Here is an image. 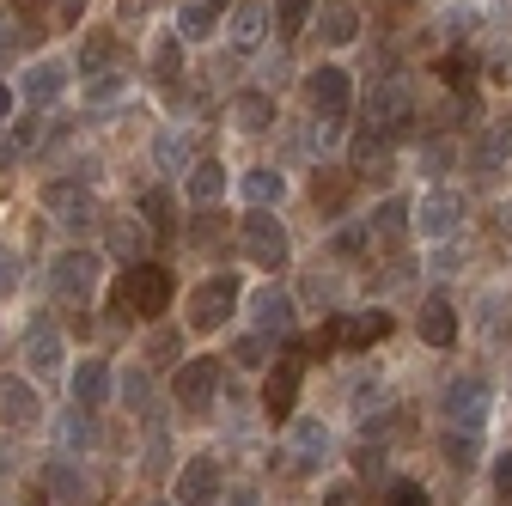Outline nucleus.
<instances>
[{
    "label": "nucleus",
    "mask_w": 512,
    "mask_h": 506,
    "mask_svg": "<svg viewBox=\"0 0 512 506\" xmlns=\"http://www.w3.org/2000/svg\"><path fill=\"white\" fill-rule=\"evenodd\" d=\"M171 305V269L165 263H128L110 287V311L116 318H159V311Z\"/></svg>",
    "instance_id": "f257e3e1"
},
{
    "label": "nucleus",
    "mask_w": 512,
    "mask_h": 506,
    "mask_svg": "<svg viewBox=\"0 0 512 506\" xmlns=\"http://www.w3.org/2000/svg\"><path fill=\"white\" fill-rule=\"evenodd\" d=\"M238 250H244L256 269H281V263H293V238H287V226H281L269 208H250V214H244Z\"/></svg>",
    "instance_id": "f03ea898"
},
{
    "label": "nucleus",
    "mask_w": 512,
    "mask_h": 506,
    "mask_svg": "<svg viewBox=\"0 0 512 506\" xmlns=\"http://www.w3.org/2000/svg\"><path fill=\"white\" fill-rule=\"evenodd\" d=\"M439 409H445V427H452V433H482V421H488V385H482L476 372H458L452 385H445Z\"/></svg>",
    "instance_id": "7ed1b4c3"
},
{
    "label": "nucleus",
    "mask_w": 512,
    "mask_h": 506,
    "mask_svg": "<svg viewBox=\"0 0 512 506\" xmlns=\"http://www.w3.org/2000/svg\"><path fill=\"white\" fill-rule=\"evenodd\" d=\"M232 311H238V281L232 275H208L196 293H189V330L214 336V330H226Z\"/></svg>",
    "instance_id": "20e7f679"
},
{
    "label": "nucleus",
    "mask_w": 512,
    "mask_h": 506,
    "mask_svg": "<svg viewBox=\"0 0 512 506\" xmlns=\"http://www.w3.org/2000/svg\"><path fill=\"white\" fill-rule=\"evenodd\" d=\"M214 391H220V360L214 354H189V360H177V372H171V397H177V409H208L214 403Z\"/></svg>",
    "instance_id": "39448f33"
},
{
    "label": "nucleus",
    "mask_w": 512,
    "mask_h": 506,
    "mask_svg": "<svg viewBox=\"0 0 512 506\" xmlns=\"http://www.w3.org/2000/svg\"><path fill=\"white\" fill-rule=\"evenodd\" d=\"M43 208L68 226V232H86V226H98V202H92V189H80L74 177H55V183H43Z\"/></svg>",
    "instance_id": "423d86ee"
},
{
    "label": "nucleus",
    "mask_w": 512,
    "mask_h": 506,
    "mask_svg": "<svg viewBox=\"0 0 512 506\" xmlns=\"http://www.w3.org/2000/svg\"><path fill=\"white\" fill-rule=\"evenodd\" d=\"M305 98H311V110L317 116H348V104H354V86H348V68H336V61H317V68L305 74Z\"/></svg>",
    "instance_id": "0eeeda50"
},
{
    "label": "nucleus",
    "mask_w": 512,
    "mask_h": 506,
    "mask_svg": "<svg viewBox=\"0 0 512 506\" xmlns=\"http://www.w3.org/2000/svg\"><path fill=\"white\" fill-rule=\"evenodd\" d=\"M409 226H415L421 238H452V232L464 226V196H458V189H433V196H421V202L409 208Z\"/></svg>",
    "instance_id": "6e6552de"
},
{
    "label": "nucleus",
    "mask_w": 512,
    "mask_h": 506,
    "mask_svg": "<svg viewBox=\"0 0 512 506\" xmlns=\"http://www.w3.org/2000/svg\"><path fill=\"white\" fill-rule=\"evenodd\" d=\"M49 287H55V299H92V287H98V250H61V257L49 263Z\"/></svg>",
    "instance_id": "1a4fd4ad"
},
{
    "label": "nucleus",
    "mask_w": 512,
    "mask_h": 506,
    "mask_svg": "<svg viewBox=\"0 0 512 506\" xmlns=\"http://www.w3.org/2000/svg\"><path fill=\"white\" fill-rule=\"evenodd\" d=\"M220 494H226V470H220V458H189L183 470H177V506H220Z\"/></svg>",
    "instance_id": "9d476101"
},
{
    "label": "nucleus",
    "mask_w": 512,
    "mask_h": 506,
    "mask_svg": "<svg viewBox=\"0 0 512 506\" xmlns=\"http://www.w3.org/2000/svg\"><path fill=\"white\" fill-rule=\"evenodd\" d=\"M391 336V311H336V324L324 330V348H372Z\"/></svg>",
    "instance_id": "9b49d317"
},
{
    "label": "nucleus",
    "mask_w": 512,
    "mask_h": 506,
    "mask_svg": "<svg viewBox=\"0 0 512 506\" xmlns=\"http://www.w3.org/2000/svg\"><path fill=\"white\" fill-rule=\"evenodd\" d=\"M250 324H256V336H293V324H299L293 293L287 287H256L250 293Z\"/></svg>",
    "instance_id": "f8f14e48"
},
{
    "label": "nucleus",
    "mask_w": 512,
    "mask_h": 506,
    "mask_svg": "<svg viewBox=\"0 0 512 506\" xmlns=\"http://www.w3.org/2000/svg\"><path fill=\"white\" fill-rule=\"evenodd\" d=\"M403 116H409V86L403 80H378L372 92H366V129H378V135H403Z\"/></svg>",
    "instance_id": "ddd939ff"
},
{
    "label": "nucleus",
    "mask_w": 512,
    "mask_h": 506,
    "mask_svg": "<svg viewBox=\"0 0 512 506\" xmlns=\"http://www.w3.org/2000/svg\"><path fill=\"white\" fill-rule=\"evenodd\" d=\"M299 385H305V366H299L293 354H287V360H275V366H269V378H263V409H269L275 421H293Z\"/></svg>",
    "instance_id": "4468645a"
},
{
    "label": "nucleus",
    "mask_w": 512,
    "mask_h": 506,
    "mask_svg": "<svg viewBox=\"0 0 512 506\" xmlns=\"http://www.w3.org/2000/svg\"><path fill=\"white\" fill-rule=\"evenodd\" d=\"M61 92H68V61H55V55H43L37 68L25 74V86H19V98L31 104V116H37V110H49Z\"/></svg>",
    "instance_id": "2eb2a0df"
},
{
    "label": "nucleus",
    "mask_w": 512,
    "mask_h": 506,
    "mask_svg": "<svg viewBox=\"0 0 512 506\" xmlns=\"http://www.w3.org/2000/svg\"><path fill=\"white\" fill-rule=\"evenodd\" d=\"M287 458H293V470H324V458H330V427L324 421H293Z\"/></svg>",
    "instance_id": "dca6fc26"
},
{
    "label": "nucleus",
    "mask_w": 512,
    "mask_h": 506,
    "mask_svg": "<svg viewBox=\"0 0 512 506\" xmlns=\"http://www.w3.org/2000/svg\"><path fill=\"white\" fill-rule=\"evenodd\" d=\"M68 391H74V409H104L110 403V366L98 354H86L74 372H68Z\"/></svg>",
    "instance_id": "f3484780"
},
{
    "label": "nucleus",
    "mask_w": 512,
    "mask_h": 506,
    "mask_svg": "<svg viewBox=\"0 0 512 506\" xmlns=\"http://www.w3.org/2000/svg\"><path fill=\"white\" fill-rule=\"evenodd\" d=\"M0 421L7 427H37L43 421V397L25 385V378H0Z\"/></svg>",
    "instance_id": "a211bd4d"
},
{
    "label": "nucleus",
    "mask_w": 512,
    "mask_h": 506,
    "mask_svg": "<svg viewBox=\"0 0 512 506\" xmlns=\"http://www.w3.org/2000/svg\"><path fill=\"white\" fill-rule=\"evenodd\" d=\"M506 159H512V116L488 122V129L476 135V147H470V165H476V171H500Z\"/></svg>",
    "instance_id": "6ab92c4d"
},
{
    "label": "nucleus",
    "mask_w": 512,
    "mask_h": 506,
    "mask_svg": "<svg viewBox=\"0 0 512 506\" xmlns=\"http://www.w3.org/2000/svg\"><path fill=\"white\" fill-rule=\"evenodd\" d=\"M415 324H421V342H433V348H452L458 342V311H452V299H439V293L421 299V318Z\"/></svg>",
    "instance_id": "aec40b11"
},
{
    "label": "nucleus",
    "mask_w": 512,
    "mask_h": 506,
    "mask_svg": "<svg viewBox=\"0 0 512 506\" xmlns=\"http://www.w3.org/2000/svg\"><path fill=\"white\" fill-rule=\"evenodd\" d=\"M183 196L196 202V208H214L226 196V165L220 159H196V165H189V177H183Z\"/></svg>",
    "instance_id": "412c9836"
},
{
    "label": "nucleus",
    "mask_w": 512,
    "mask_h": 506,
    "mask_svg": "<svg viewBox=\"0 0 512 506\" xmlns=\"http://www.w3.org/2000/svg\"><path fill=\"white\" fill-rule=\"evenodd\" d=\"M263 37H269V0H238L232 7V43L263 49Z\"/></svg>",
    "instance_id": "4be33fe9"
},
{
    "label": "nucleus",
    "mask_w": 512,
    "mask_h": 506,
    "mask_svg": "<svg viewBox=\"0 0 512 506\" xmlns=\"http://www.w3.org/2000/svg\"><path fill=\"white\" fill-rule=\"evenodd\" d=\"M238 196H244L250 208H281V196H287V177H281L275 165H256V171H244Z\"/></svg>",
    "instance_id": "5701e85b"
},
{
    "label": "nucleus",
    "mask_w": 512,
    "mask_h": 506,
    "mask_svg": "<svg viewBox=\"0 0 512 506\" xmlns=\"http://www.w3.org/2000/svg\"><path fill=\"white\" fill-rule=\"evenodd\" d=\"M366 238H378V244H391V250H397V244L409 238V208H403L397 196H391V202H378V208L366 214Z\"/></svg>",
    "instance_id": "b1692460"
},
{
    "label": "nucleus",
    "mask_w": 512,
    "mask_h": 506,
    "mask_svg": "<svg viewBox=\"0 0 512 506\" xmlns=\"http://www.w3.org/2000/svg\"><path fill=\"white\" fill-rule=\"evenodd\" d=\"M214 13H220V7H208V0H177V19H171L177 43H202V37H214Z\"/></svg>",
    "instance_id": "393cba45"
},
{
    "label": "nucleus",
    "mask_w": 512,
    "mask_h": 506,
    "mask_svg": "<svg viewBox=\"0 0 512 506\" xmlns=\"http://www.w3.org/2000/svg\"><path fill=\"white\" fill-rule=\"evenodd\" d=\"M232 122H238L244 135H263L269 122H275V98L269 92H238L232 98Z\"/></svg>",
    "instance_id": "a878e982"
},
{
    "label": "nucleus",
    "mask_w": 512,
    "mask_h": 506,
    "mask_svg": "<svg viewBox=\"0 0 512 506\" xmlns=\"http://www.w3.org/2000/svg\"><path fill=\"white\" fill-rule=\"evenodd\" d=\"M25 360H31V372L43 378V372H55L61 366V336L49 330V324H37L31 336H25Z\"/></svg>",
    "instance_id": "bb28decb"
},
{
    "label": "nucleus",
    "mask_w": 512,
    "mask_h": 506,
    "mask_svg": "<svg viewBox=\"0 0 512 506\" xmlns=\"http://www.w3.org/2000/svg\"><path fill=\"white\" fill-rule=\"evenodd\" d=\"M147 61H153V74H159V80L171 86V80L183 74V43H177V31H159V37H153V55H147Z\"/></svg>",
    "instance_id": "cd10ccee"
},
{
    "label": "nucleus",
    "mask_w": 512,
    "mask_h": 506,
    "mask_svg": "<svg viewBox=\"0 0 512 506\" xmlns=\"http://www.w3.org/2000/svg\"><path fill=\"white\" fill-rule=\"evenodd\" d=\"M354 37H360V13L348 0H330L324 7V43H354Z\"/></svg>",
    "instance_id": "c85d7f7f"
},
{
    "label": "nucleus",
    "mask_w": 512,
    "mask_h": 506,
    "mask_svg": "<svg viewBox=\"0 0 512 506\" xmlns=\"http://www.w3.org/2000/svg\"><path fill=\"white\" fill-rule=\"evenodd\" d=\"M110 55H116V37H110V31H92V37L80 43V74L98 80V74L110 68Z\"/></svg>",
    "instance_id": "c756f323"
},
{
    "label": "nucleus",
    "mask_w": 512,
    "mask_h": 506,
    "mask_svg": "<svg viewBox=\"0 0 512 506\" xmlns=\"http://www.w3.org/2000/svg\"><path fill=\"white\" fill-rule=\"evenodd\" d=\"M92 409H68V415H61V446H68V452H92Z\"/></svg>",
    "instance_id": "7c9ffc66"
},
{
    "label": "nucleus",
    "mask_w": 512,
    "mask_h": 506,
    "mask_svg": "<svg viewBox=\"0 0 512 506\" xmlns=\"http://www.w3.org/2000/svg\"><path fill=\"white\" fill-rule=\"evenodd\" d=\"M153 159H159L165 171H183V165H189V141H183L177 129H159V135H153Z\"/></svg>",
    "instance_id": "2f4dec72"
},
{
    "label": "nucleus",
    "mask_w": 512,
    "mask_h": 506,
    "mask_svg": "<svg viewBox=\"0 0 512 506\" xmlns=\"http://www.w3.org/2000/svg\"><path fill=\"white\" fill-rule=\"evenodd\" d=\"M122 98H128V80H122V74H98V80L86 86V104H92V110H110V104H122Z\"/></svg>",
    "instance_id": "473e14b6"
},
{
    "label": "nucleus",
    "mask_w": 512,
    "mask_h": 506,
    "mask_svg": "<svg viewBox=\"0 0 512 506\" xmlns=\"http://www.w3.org/2000/svg\"><path fill=\"white\" fill-rule=\"evenodd\" d=\"M141 244H147V226H141V220H116V226H110V250H122L128 263H135Z\"/></svg>",
    "instance_id": "72a5a7b5"
},
{
    "label": "nucleus",
    "mask_w": 512,
    "mask_h": 506,
    "mask_svg": "<svg viewBox=\"0 0 512 506\" xmlns=\"http://www.w3.org/2000/svg\"><path fill=\"white\" fill-rule=\"evenodd\" d=\"M49 488L68 500V506H74V500H86V476H80L74 464H55V470H49Z\"/></svg>",
    "instance_id": "f704fd0d"
},
{
    "label": "nucleus",
    "mask_w": 512,
    "mask_h": 506,
    "mask_svg": "<svg viewBox=\"0 0 512 506\" xmlns=\"http://www.w3.org/2000/svg\"><path fill=\"white\" fill-rule=\"evenodd\" d=\"M384 506H433V500H427V488H421V482L397 476L391 488H384Z\"/></svg>",
    "instance_id": "c9c22d12"
},
{
    "label": "nucleus",
    "mask_w": 512,
    "mask_h": 506,
    "mask_svg": "<svg viewBox=\"0 0 512 506\" xmlns=\"http://www.w3.org/2000/svg\"><path fill=\"white\" fill-rule=\"evenodd\" d=\"M275 19H281V31H287V37H293V31H305L311 0H275Z\"/></svg>",
    "instance_id": "e433bc0d"
},
{
    "label": "nucleus",
    "mask_w": 512,
    "mask_h": 506,
    "mask_svg": "<svg viewBox=\"0 0 512 506\" xmlns=\"http://www.w3.org/2000/svg\"><path fill=\"white\" fill-rule=\"evenodd\" d=\"M141 208H147V226H153V232H171V196H165V189H147Z\"/></svg>",
    "instance_id": "4c0bfd02"
},
{
    "label": "nucleus",
    "mask_w": 512,
    "mask_h": 506,
    "mask_svg": "<svg viewBox=\"0 0 512 506\" xmlns=\"http://www.w3.org/2000/svg\"><path fill=\"white\" fill-rule=\"evenodd\" d=\"M445 458H452V464H470V458H476V433H452V427H445Z\"/></svg>",
    "instance_id": "58836bf2"
},
{
    "label": "nucleus",
    "mask_w": 512,
    "mask_h": 506,
    "mask_svg": "<svg viewBox=\"0 0 512 506\" xmlns=\"http://www.w3.org/2000/svg\"><path fill=\"white\" fill-rule=\"evenodd\" d=\"M171 354H177V336H171V330H153V336H147V360H153V366H171Z\"/></svg>",
    "instance_id": "ea45409f"
},
{
    "label": "nucleus",
    "mask_w": 512,
    "mask_h": 506,
    "mask_svg": "<svg viewBox=\"0 0 512 506\" xmlns=\"http://www.w3.org/2000/svg\"><path fill=\"white\" fill-rule=\"evenodd\" d=\"M439 80H445V86H458V92H470V68H464V55H445V61H439Z\"/></svg>",
    "instance_id": "a19ab883"
},
{
    "label": "nucleus",
    "mask_w": 512,
    "mask_h": 506,
    "mask_svg": "<svg viewBox=\"0 0 512 506\" xmlns=\"http://www.w3.org/2000/svg\"><path fill=\"white\" fill-rule=\"evenodd\" d=\"M330 244H336V257H354V250H366L372 238H366V226H342V232H336Z\"/></svg>",
    "instance_id": "79ce46f5"
},
{
    "label": "nucleus",
    "mask_w": 512,
    "mask_h": 506,
    "mask_svg": "<svg viewBox=\"0 0 512 506\" xmlns=\"http://www.w3.org/2000/svg\"><path fill=\"white\" fill-rule=\"evenodd\" d=\"M13 287H19V257L0 244V299H13Z\"/></svg>",
    "instance_id": "37998d69"
},
{
    "label": "nucleus",
    "mask_w": 512,
    "mask_h": 506,
    "mask_svg": "<svg viewBox=\"0 0 512 506\" xmlns=\"http://www.w3.org/2000/svg\"><path fill=\"white\" fill-rule=\"evenodd\" d=\"M452 165V141H427L421 147V171H445Z\"/></svg>",
    "instance_id": "c03bdc74"
},
{
    "label": "nucleus",
    "mask_w": 512,
    "mask_h": 506,
    "mask_svg": "<svg viewBox=\"0 0 512 506\" xmlns=\"http://www.w3.org/2000/svg\"><path fill=\"white\" fill-rule=\"evenodd\" d=\"M494 494L512 506V452H500V458H494Z\"/></svg>",
    "instance_id": "a18cd8bd"
},
{
    "label": "nucleus",
    "mask_w": 512,
    "mask_h": 506,
    "mask_svg": "<svg viewBox=\"0 0 512 506\" xmlns=\"http://www.w3.org/2000/svg\"><path fill=\"white\" fill-rule=\"evenodd\" d=\"M55 7V25H80V13H86V0H49Z\"/></svg>",
    "instance_id": "49530a36"
},
{
    "label": "nucleus",
    "mask_w": 512,
    "mask_h": 506,
    "mask_svg": "<svg viewBox=\"0 0 512 506\" xmlns=\"http://www.w3.org/2000/svg\"><path fill=\"white\" fill-rule=\"evenodd\" d=\"M153 7H159V0H116V13H122L128 25H135V19H147Z\"/></svg>",
    "instance_id": "de8ad7c7"
},
{
    "label": "nucleus",
    "mask_w": 512,
    "mask_h": 506,
    "mask_svg": "<svg viewBox=\"0 0 512 506\" xmlns=\"http://www.w3.org/2000/svg\"><path fill=\"white\" fill-rule=\"evenodd\" d=\"M122 397H128V403H147V372H128V378H122Z\"/></svg>",
    "instance_id": "09e8293b"
},
{
    "label": "nucleus",
    "mask_w": 512,
    "mask_h": 506,
    "mask_svg": "<svg viewBox=\"0 0 512 506\" xmlns=\"http://www.w3.org/2000/svg\"><path fill=\"white\" fill-rule=\"evenodd\" d=\"M13 43H19V37H13V19H7V13H0V61H7V55H13Z\"/></svg>",
    "instance_id": "8fccbe9b"
},
{
    "label": "nucleus",
    "mask_w": 512,
    "mask_h": 506,
    "mask_svg": "<svg viewBox=\"0 0 512 506\" xmlns=\"http://www.w3.org/2000/svg\"><path fill=\"white\" fill-rule=\"evenodd\" d=\"M324 506H354V488H348V482H336V488L324 494Z\"/></svg>",
    "instance_id": "3c124183"
},
{
    "label": "nucleus",
    "mask_w": 512,
    "mask_h": 506,
    "mask_svg": "<svg viewBox=\"0 0 512 506\" xmlns=\"http://www.w3.org/2000/svg\"><path fill=\"white\" fill-rule=\"evenodd\" d=\"M13 104H19V92H13V86H0V122L13 116Z\"/></svg>",
    "instance_id": "603ef678"
},
{
    "label": "nucleus",
    "mask_w": 512,
    "mask_h": 506,
    "mask_svg": "<svg viewBox=\"0 0 512 506\" xmlns=\"http://www.w3.org/2000/svg\"><path fill=\"white\" fill-rule=\"evenodd\" d=\"M43 7H49V0H13V13H25V19H31V13H43Z\"/></svg>",
    "instance_id": "864d4df0"
},
{
    "label": "nucleus",
    "mask_w": 512,
    "mask_h": 506,
    "mask_svg": "<svg viewBox=\"0 0 512 506\" xmlns=\"http://www.w3.org/2000/svg\"><path fill=\"white\" fill-rule=\"evenodd\" d=\"M232 506H256V494H250V488H238V494H232Z\"/></svg>",
    "instance_id": "5fc2aeb1"
},
{
    "label": "nucleus",
    "mask_w": 512,
    "mask_h": 506,
    "mask_svg": "<svg viewBox=\"0 0 512 506\" xmlns=\"http://www.w3.org/2000/svg\"><path fill=\"white\" fill-rule=\"evenodd\" d=\"M147 506H177V500H147Z\"/></svg>",
    "instance_id": "6e6d98bb"
},
{
    "label": "nucleus",
    "mask_w": 512,
    "mask_h": 506,
    "mask_svg": "<svg viewBox=\"0 0 512 506\" xmlns=\"http://www.w3.org/2000/svg\"><path fill=\"white\" fill-rule=\"evenodd\" d=\"M208 7H226V0H208Z\"/></svg>",
    "instance_id": "4d7b16f0"
}]
</instances>
